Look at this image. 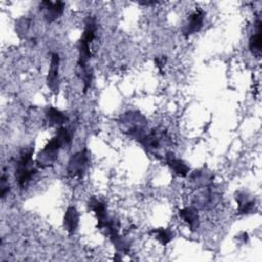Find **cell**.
I'll return each mask as SVG.
<instances>
[{
  "label": "cell",
  "instance_id": "obj_23",
  "mask_svg": "<svg viewBox=\"0 0 262 262\" xmlns=\"http://www.w3.org/2000/svg\"><path fill=\"white\" fill-rule=\"evenodd\" d=\"M155 61H156L157 67H158L160 70H162V68L164 67V64H165V62H166V57H165V56H162V57H156Z\"/></svg>",
  "mask_w": 262,
  "mask_h": 262
},
{
  "label": "cell",
  "instance_id": "obj_17",
  "mask_svg": "<svg viewBox=\"0 0 262 262\" xmlns=\"http://www.w3.org/2000/svg\"><path fill=\"white\" fill-rule=\"evenodd\" d=\"M76 73L81 78L83 82V91L84 93H86V91L88 90L92 82V71L89 68H87L86 64H83V66L77 64Z\"/></svg>",
  "mask_w": 262,
  "mask_h": 262
},
{
  "label": "cell",
  "instance_id": "obj_4",
  "mask_svg": "<svg viewBox=\"0 0 262 262\" xmlns=\"http://www.w3.org/2000/svg\"><path fill=\"white\" fill-rule=\"evenodd\" d=\"M61 141L58 139V137L55 135L46 145L45 147L40 150V152L37 156L36 164L39 168H47L56 161L58 150L62 147Z\"/></svg>",
  "mask_w": 262,
  "mask_h": 262
},
{
  "label": "cell",
  "instance_id": "obj_22",
  "mask_svg": "<svg viewBox=\"0 0 262 262\" xmlns=\"http://www.w3.org/2000/svg\"><path fill=\"white\" fill-rule=\"evenodd\" d=\"M0 190H1V198L2 199H4L10 190L8 180H7V177H6L5 174H2L1 178H0Z\"/></svg>",
  "mask_w": 262,
  "mask_h": 262
},
{
  "label": "cell",
  "instance_id": "obj_21",
  "mask_svg": "<svg viewBox=\"0 0 262 262\" xmlns=\"http://www.w3.org/2000/svg\"><path fill=\"white\" fill-rule=\"evenodd\" d=\"M56 136L61 141L63 146H69L72 142V136L66 127H59L56 132Z\"/></svg>",
  "mask_w": 262,
  "mask_h": 262
},
{
  "label": "cell",
  "instance_id": "obj_10",
  "mask_svg": "<svg viewBox=\"0 0 262 262\" xmlns=\"http://www.w3.org/2000/svg\"><path fill=\"white\" fill-rule=\"evenodd\" d=\"M165 161L167 163V165L171 168V170L178 176L184 177L188 174L189 172V168L188 166L180 159H177L174 154L168 151L165 156Z\"/></svg>",
  "mask_w": 262,
  "mask_h": 262
},
{
  "label": "cell",
  "instance_id": "obj_12",
  "mask_svg": "<svg viewBox=\"0 0 262 262\" xmlns=\"http://www.w3.org/2000/svg\"><path fill=\"white\" fill-rule=\"evenodd\" d=\"M79 224V213L77 209L73 206H70L63 217V227L69 233H74Z\"/></svg>",
  "mask_w": 262,
  "mask_h": 262
},
{
  "label": "cell",
  "instance_id": "obj_16",
  "mask_svg": "<svg viewBox=\"0 0 262 262\" xmlns=\"http://www.w3.org/2000/svg\"><path fill=\"white\" fill-rule=\"evenodd\" d=\"M97 29V24H96V19L92 16H88L85 19V28H84V32H83V36L81 39H83L84 41L91 43L92 40L95 37V32Z\"/></svg>",
  "mask_w": 262,
  "mask_h": 262
},
{
  "label": "cell",
  "instance_id": "obj_19",
  "mask_svg": "<svg viewBox=\"0 0 262 262\" xmlns=\"http://www.w3.org/2000/svg\"><path fill=\"white\" fill-rule=\"evenodd\" d=\"M150 233L155 234L156 238L158 241H160L163 245H167L168 243H170L173 238V232L168 229V228H157V229H152L150 231Z\"/></svg>",
  "mask_w": 262,
  "mask_h": 262
},
{
  "label": "cell",
  "instance_id": "obj_5",
  "mask_svg": "<svg viewBox=\"0 0 262 262\" xmlns=\"http://www.w3.org/2000/svg\"><path fill=\"white\" fill-rule=\"evenodd\" d=\"M89 157L86 149L74 154L67 166V174L70 178H81L88 167Z\"/></svg>",
  "mask_w": 262,
  "mask_h": 262
},
{
  "label": "cell",
  "instance_id": "obj_14",
  "mask_svg": "<svg viewBox=\"0 0 262 262\" xmlns=\"http://www.w3.org/2000/svg\"><path fill=\"white\" fill-rule=\"evenodd\" d=\"M179 216L188 224L191 230H193L199 223V215H198V210L190 206V207H185L179 211Z\"/></svg>",
  "mask_w": 262,
  "mask_h": 262
},
{
  "label": "cell",
  "instance_id": "obj_9",
  "mask_svg": "<svg viewBox=\"0 0 262 262\" xmlns=\"http://www.w3.org/2000/svg\"><path fill=\"white\" fill-rule=\"evenodd\" d=\"M40 7H42V9L45 10V19L48 23H52L62 14L64 9V3L62 1H42Z\"/></svg>",
  "mask_w": 262,
  "mask_h": 262
},
{
  "label": "cell",
  "instance_id": "obj_18",
  "mask_svg": "<svg viewBox=\"0 0 262 262\" xmlns=\"http://www.w3.org/2000/svg\"><path fill=\"white\" fill-rule=\"evenodd\" d=\"M78 49H79V59H78L77 64H80V66L86 64L92 55L91 51L89 49V43L84 41L83 39H81L78 44Z\"/></svg>",
  "mask_w": 262,
  "mask_h": 262
},
{
  "label": "cell",
  "instance_id": "obj_13",
  "mask_svg": "<svg viewBox=\"0 0 262 262\" xmlns=\"http://www.w3.org/2000/svg\"><path fill=\"white\" fill-rule=\"evenodd\" d=\"M261 47H262V36H261V20L257 19L256 21V33L251 36L249 41V48L251 52L256 55L260 56L261 54Z\"/></svg>",
  "mask_w": 262,
  "mask_h": 262
},
{
  "label": "cell",
  "instance_id": "obj_8",
  "mask_svg": "<svg viewBox=\"0 0 262 262\" xmlns=\"http://www.w3.org/2000/svg\"><path fill=\"white\" fill-rule=\"evenodd\" d=\"M88 207L91 211L95 213V216L97 218V227L99 229H102L107 220L110 219L106 213L105 204L102 201L96 199L95 196H92L88 202Z\"/></svg>",
  "mask_w": 262,
  "mask_h": 262
},
{
  "label": "cell",
  "instance_id": "obj_15",
  "mask_svg": "<svg viewBox=\"0 0 262 262\" xmlns=\"http://www.w3.org/2000/svg\"><path fill=\"white\" fill-rule=\"evenodd\" d=\"M45 116L47 121L52 125H62L68 121V117L61 111L53 106H48L45 110Z\"/></svg>",
  "mask_w": 262,
  "mask_h": 262
},
{
  "label": "cell",
  "instance_id": "obj_2",
  "mask_svg": "<svg viewBox=\"0 0 262 262\" xmlns=\"http://www.w3.org/2000/svg\"><path fill=\"white\" fill-rule=\"evenodd\" d=\"M139 142L152 156L163 158L162 151L170 145L171 140L165 130L157 128L151 130L148 134H144L139 139Z\"/></svg>",
  "mask_w": 262,
  "mask_h": 262
},
{
  "label": "cell",
  "instance_id": "obj_11",
  "mask_svg": "<svg viewBox=\"0 0 262 262\" xmlns=\"http://www.w3.org/2000/svg\"><path fill=\"white\" fill-rule=\"evenodd\" d=\"M235 200L238 205V214H249L253 212L255 207V200L244 191H238L235 194Z\"/></svg>",
  "mask_w": 262,
  "mask_h": 262
},
{
  "label": "cell",
  "instance_id": "obj_6",
  "mask_svg": "<svg viewBox=\"0 0 262 262\" xmlns=\"http://www.w3.org/2000/svg\"><path fill=\"white\" fill-rule=\"evenodd\" d=\"M58 70H59V55L58 53L53 52L51 54L50 67L47 75V85L50 88V90L54 93H57L59 89Z\"/></svg>",
  "mask_w": 262,
  "mask_h": 262
},
{
  "label": "cell",
  "instance_id": "obj_20",
  "mask_svg": "<svg viewBox=\"0 0 262 262\" xmlns=\"http://www.w3.org/2000/svg\"><path fill=\"white\" fill-rule=\"evenodd\" d=\"M111 241H112L113 245L115 246V248H116L118 251H120V252H122V253L128 255L130 245H129V243H128L123 236H121V235L118 233V234H116V235L111 236Z\"/></svg>",
  "mask_w": 262,
  "mask_h": 262
},
{
  "label": "cell",
  "instance_id": "obj_7",
  "mask_svg": "<svg viewBox=\"0 0 262 262\" xmlns=\"http://www.w3.org/2000/svg\"><path fill=\"white\" fill-rule=\"evenodd\" d=\"M204 11L202 9H196L193 11L187 18V21L182 27V34L184 36H190L196 32H199L204 23Z\"/></svg>",
  "mask_w": 262,
  "mask_h": 262
},
{
  "label": "cell",
  "instance_id": "obj_3",
  "mask_svg": "<svg viewBox=\"0 0 262 262\" xmlns=\"http://www.w3.org/2000/svg\"><path fill=\"white\" fill-rule=\"evenodd\" d=\"M119 124L123 133L139 140L145 134L144 129L147 121L139 112H127L121 117Z\"/></svg>",
  "mask_w": 262,
  "mask_h": 262
},
{
  "label": "cell",
  "instance_id": "obj_1",
  "mask_svg": "<svg viewBox=\"0 0 262 262\" xmlns=\"http://www.w3.org/2000/svg\"><path fill=\"white\" fill-rule=\"evenodd\" d=\"M33 151L32 148L21 150L19 159L15 163V180L20 188H26L37 172L32 159Z\"/></svg>",
  "mask_w": 262,
  "mask_h": 262
}]
</instances>
